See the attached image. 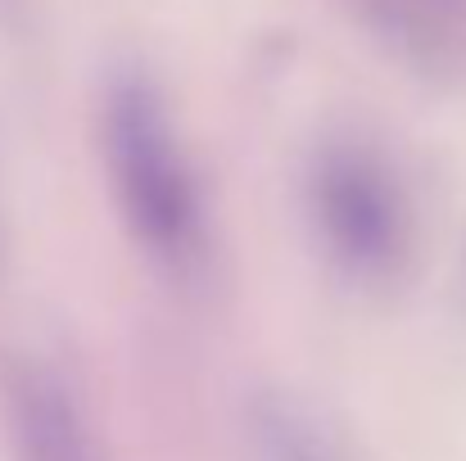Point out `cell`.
Returning a JSON list of instances; mask_svg holds the SVG:
<instances>
[{"label":"cell","mask_w":466,"mask_h":461,"mask_svg":"<svg viewBox=\"0 0 466 461\" xmlns=\"http://www.w3.org/2000/svg\"><path fill=\"white\" fill-rule=\"evenodd\" d=\"M105 163L114 204L137 245L167 272H186L204 254V204L167 109L141 77L114 82L105 100Z\"/></svg>","instance_id":"obj_1"},{"label":"cell","mask_w":466,"mask_h":461,"mask_svg":"<svg viewBox=\"0 0 466 461\" xmlns=\"http://www.w3.org/2000/svg\"><path fill=\"white\" fill-rule=\"evenodd\" d=\"M317 217L335 254L362 272L385 267L403 245V208L394 185L367 154L339 150L317 172Z\"/></svg>","instance_id":"obj_2"},{"label":"cell","mask_w":466,"mask_h":461,"mask_svg":"<svg viewBox=\"0 0 466 461\" xmlns=\"http://www.w3.org/2000/svg\"><path fill=\"white\" fill-rule=\"evenodd\" d=\"M258 457L263 461H339L330 439L295 407H272L258 421Z\"/></svg>","instance_id":"obj_5"},{"label":"cell","mask_w":466,"mask_h":461,"mask_svg":"<svg viewBox=\"0 0 466 461\" xmlns=\"http://www.w3.org/2000/svg\"><path fill=\"white\" fill-rule=\"evenodd\" d=\"M380 45L421 64L453 68L466 59V0H339Z\"/></svg>","instance_id":"obj_4"},{"label":"cell","mask_w":466,"mask_h":461,"mask_svg":"<svg viewBox=\"0 0 466 461\" xmlns=\"http://www.w3.org/2000/svg\"><path fill=\"white\" fill-rule=\"evenodd\" d=\"M5 416L18 461H105L86 412L50 366H14L5 380Z\"/></svg>","instance_id":"obj_3"}]
</instances>
